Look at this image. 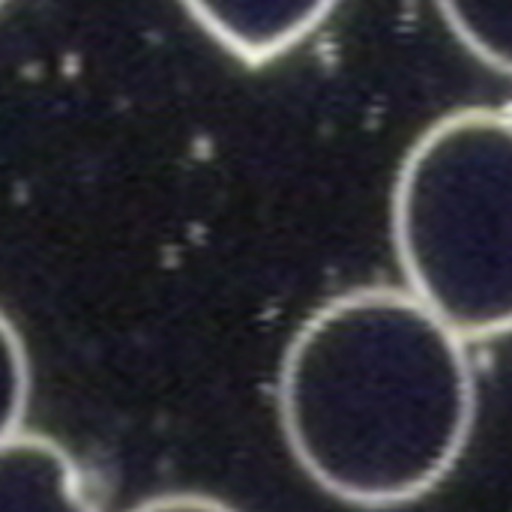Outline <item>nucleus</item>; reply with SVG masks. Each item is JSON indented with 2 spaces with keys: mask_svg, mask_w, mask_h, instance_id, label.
Listing matches in <instances>:
<instances>
[{
  "mask_svg": "<svg viewBox=\"0 0 512 512\" xmlns=\"http://www.w3.org/2000/svg\"><path fill=\"white\" fill-rule=\"evenodd\" d=\"M30 402V360L21 333L0 312V444L21 432Z\"/></svg>",
  "mask_w": 512,
  "mask_h": 512,
  "instance_id": "6",
  "label": "nucleus"
},
{
  "mask_svg": "<svg viewBox=\"0 0 512 512\" xmlns=\"http://www.w3.org/2000/svg\"><path fill=\"white\" fill-rule=\"evenodd\" d=\"M342 0H180L186 15L234 60L267 66L300 48Z\"/></svg>",
  "mask_w": 512,
  "mask_h": 512,
  "instance_id": "3",
  "label": "nucleus"
},
{
  "mask_svg": "<svg viewBox=\"0 0 512 512\" xmlns=\"http://www.w3.org/2000/svg\"><path fill=\"white\" fill-rule=\"evenodd\" d=\"M129 512H237L225 501H216L210 495H159Z\"/></svg>",
  "mask_w": 512,
  "mask_h": 512,
  "instance_id": "7",
  "label": "nucleus"
},
{
  "mask_svg": "<svg viewBox=\"0 0 512 512\" xmlns=\"http://www.w3.org/2000/svg\"><path fill=\"white\" fill-rule=\"evenodd\" d=\"M405 291L468 342L512 333V111L468 105L408 147L390 204Z\"/></svg>",
  "mask_w": 512,
  "mask_h": 512,
  "instance_id": "2",
  "label": "nucleus"
},
{
  "mask_svg": "<svg viewBox=\"0 0 512 512\" xmlns=\"http://www.w3.org/2000/svg\"><path fill=\"white\" fill-rule=\"evenodd\" d=\"M468 345L405 288H354L318 306L288 342L276 387L294 462L357 510L435 492L477 420Z\"/></svg>",
  "mask_w": 512,
  "mask_h": 512,
  "instance_id": "1",
  "label": "nucleus"
},
{
  "mask_svg": "<svg viewBox=\"0 0 512 512\" xmlns=\"http://www.w3.org/2000/svg\"><path fill=\"white\" fill-rule=\"evenodd\" d=\"M0 512H102L78 462L51 438L18 432L0 444Z\"/></svg>",
  "mask_w": 512,
  "mask_h": 512,
  "instance_id": "4",
  "label": "nucleus"
},
{
  "mask_svg": "<svg viewBox=\"0 0 512 512\" xmlns=\"http://www.w3.org/2000/svg\"><path fill=\"white\" fill-rule=\"evenodd\" d=\"M6 3H9V0H0V9H3V6H6Z\"/></svg>",
  "mask_w": 512,
  "mask_h": 512,
  "instance_id": "8",
  "label": "nucleus"
},
{
  "mask_svg": "<svg viewBox=\"0 0 512 512\" xmlns=\"http://www.w3.org/2000/svg\"><path fill=\"white\" fill-rule=\"evenodd\" d=\"M435 9L477 63L512 78V0H435Z\"/></svg>",
  "mask_w": 512,
  "mask_h": 512,
  "instance_id": "5",
  "label": "nucleus"
}]
</instances>
